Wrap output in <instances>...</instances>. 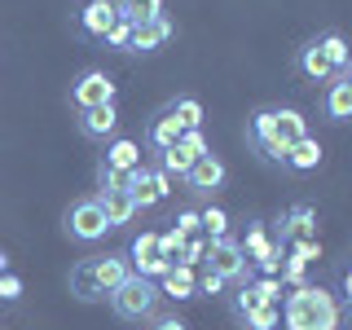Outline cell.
I'll use <instances>...</instances> for the list:
<instances>
[{
	"label": "cell",
	"mask_w": 352,
	"mask_h": 330,
	"mask_svg": "<svg viewBox=\"0 0 352 330\" xmlns=\"http://www.w3.org/2000/svg\"><path fill=\"white\" fill-rule=\"evenodd\" d=\"M97 203H102V212H106V225H110V229H124V225H132V220L141 216L137 198H132L128 190H115V194H97Z\"/></svg>",
	"instance_id": "cell-17"
},
{
	"label": "cell",
	"mask_w": 352,
	"mask_h": 330,
	"mask_svg": "<svg viewBox=\"0 0 352 330\" xmlns=\"http://www.w3.org/2000/svg\"><path fill=\"white\" fill-rule=\"evenodd\" d=\"M168 110L181 119V128H203V102L198 97H176Z\"/></svg>",
	"instance_id": "cell-27"
},
{
	"label": "cell",
	"mask_w": 352,
	"mask_h": 330,
	"mask_svg": "<svg viewBox=\"0 0 352 330\" xmlns=\"http://www.w3.org/2000/svg\"><path fill=\"white\" fill-rule=\"evenodd\" d=\"M102 44H106V49H119V53H128V44H132V22H128V18H119L115 27L106 31V40H102Z\"/></svg>",
	"instance_id": "cell-34"
},
{
	"label": "cell",
	"mask_w": 352,
	"mask_h": 330,
	"mask_svg": "<svg viewBox=\"0 0 352 330\" xmlns=\"http://www.w3.org/2000/svg\"><path fill=\"white\" fill-rule=\"evenodd\" d=\"M181 132H185V128H181V119H176L172 110L163 106V110H154V115H150L146 132H141V146H146L150 154H163V150H172L176 141H181Z\"/></svg>",
	"instance_id": "cell-10"
},
{
	"label": "cell",
	"mask_w": 352,
	"mask_h": 330,
	"mask_svg": "<svg viewBox=\"0 0 352 330\" xmlns=\"http://www.w3.org/2000/svg\"><path fill=\"white\" fill-rule=\"evenodd\" d=\"M273 132H278V141H286V146H295L300 137H308L304 110H295V106H273Z\"/></svg>",
	"instance_id": "cell-21"
},
{
	"label": "cell",
	"mask_w": 352,
	"mask_h": 330,
	"mask_svg": "<svg viewBox=\"0 0 352 330\" xmlns=\"http://www.w3.org/2000/svg\"><path fill=\"white\" fill-rule=\"evenodd\" d=\"M304 273H308V264H304L300 256H291V251H286V256H282V273H278L282 286H304Z\"/></svg>",
	"instance_id": "cell-33"
},
{
	"label": "cell",
	"mask_w": 352,
	"mask_h": 330,
	"mask_svg": "<svg viewBox=\"0 0 352 330\" xmlns=\"http://www.w3.org/2000/svg\"><path fill=\"white\" fill-rule=\"evenodd\" d=\"M75 128H80V137L88 141H110V137H119V106L110 102V106H93V110H75Z\"/></svg>",
	"instance_id": "cell-11"
},
{
	"label": "cell",
	"mask_w": 352,
	"mask_h": 330,
	"mask_svg": "<svg viewBox=\"0 0 352 330\" xmlns=\"http://www.w3.org/2000/svg\"><path fill=\"white\" fill-rule=\"evenodd\" d=\"M141 154H146V146H141V141H132V137H110L106 150H102V163H106V168H115V172H137L141 163H146Z\"/></svg>",
	"instance_id": "cell-14"
},
{
	"label": "cell",
	"mask_w": 352,
	"mask_h": 330,
	"mask_svg": "<svg viewBox=\"0 0 352 330\" xmlns=\"http://www.w3.org/2000/svg\"><path fill=\"white\" fill-rule=\"evenodd\" d=\"M106 212L97 198H80V203H71V212H66V234H71L75 242H97L106 238Z\"/></svg>",
	"instance_id": "cell-6"
},
{
	"label": "cell",
	"mask_w": 352,
	"mask_h": 330,
	"mask_svg": "<svg viewBox=\"0 0 352 330\" xmlns=\"http://www.w3.org/2000/svg\"><path fill=\"white\" fill-rule=\"evenodd\" d=\"M172 225H176V229H185V234H190V238H194V234H203V220H198V212H194V207H185V212L176 216Z\"/></svg>",
	"instance_id": "cell-39"
},
{
	"label": "cell",
	"mask_w": 352,
	"mask_h": 330,
	"mask_svg": "<svg viewBox=\"0 0 352 330\" xmlns=\"http://www.w3.org/2000/svg\"><path fill=\"white\" fill-rule=\"evenodd\" d=\"M176 146L190 154V159H203V154H212V146H207V137H203V128H185Z\"/></svg>",
	"instance_id": "cell-32"
},
{
	"label": "cell",
	"mask_w": 352,
	"mask_h": 330,
	"mask_svg": "<svg viewBox=\"0 0 352 330\" xmlns=\"http://www.w3.org/2000/svg\"><path fill=\"white\" fill-rule=\"evenodd\" d=\"M154 330H190V326H185L181 317L172 313V317H159V322H154Z\"/></svg>",
	"instance_id": "cell-40"
},
{
	"label": "cell",
	"mask_w": 352,
	"mask_h": 330,
	"mask_svg": "<svg viewBox=\"0 0 352 330\" xmlns=\"http://www.w3.org/2000/svg\"><path fill=\"white\" fill-rule=\"evenodd\" d=\"M348 313H352V304H348Z\"/></svg>",
	"instance_id": "cell-45"
},
{
	"label": "cell",
	"mask_w": 352,
	"mask_h": 330,
	"mask_svg": "<svg viewBox=\"0 0 352 330\" xmlns=\"http://www.w3.org/2000/svg\"><path fill=\"white\" fill-rule=\"evenodd\" d=\"M172 185H176V181H172V176L159 168V163H141L137 172H128V194L137 198V207H141V212L159 207L163 198L172 194Z\"/></svg>",
	"instance_id": "cell-4"
},
{
	"label": "cell",
	"mask_w": 352,
	"mask_h": 330,
	"mask_svg": "<svg viewBox=\"0 0 352 330\" xmlns=\"http://www.w3.org/2000/svg\"><path fill=\"white\" fill-rule=\"evenodd\" d=\"M295 238H317V207L313 203H295L291 212L278 220V242L291 247Z\"/></svg>",
	"instance_id": "cell-13"
},
{
	"label": "cell",
	"mask_w": 352,
	"mask_h": 330,
	"mask_svg": "<svg viewBox=\"0 0 352 330\" xmlns=\"http://www.w3.org/2000/svg\"><path fill=\"white\" fill-rule=\"evenodd\" d=\"M102 5H106V9H110L115 18H124V5H128V0H102Z\"/></svg>",
	"instance_id": "cell-41"
},
{
	"label": "cell",
	"mask_w": 352,
	"mask_h": 330,
	"mask_svg": "<svg viewBox=\"0 0 352 330\" xmlns=\"http://www.w3.org/2000/svg\"><path fill=\"white\" fill-rule=\"evenodd\" d=\"M286 251H291V256H300L304 264L322 260V242H317V238H295V242H291V247H286Z\"/></svg>",
	"instance_id": "cell-36"
},
{
	"label": "cell",
	"mask_w": 352,
	"mask_h": 330,
	"mask_svg": "<svg viewBox=\"0 0 352 330\" xmlns=\"http://www.w3.org/2000/svg\"><path fill=\"white\" fill-rule=\"evenodd\" d=\"M115 190H128V172H115L106 163H97V194H115Z\"/></svg>",
	"instance_id": "cell-31"
},
{
	"label": "cell",
	"mask_w": 352,
	"mask_h": 330,
	"mask_svg": "<svg viewBox=\"0 0 352 330\" xmlns=\"http://www.w3.org/2000/svg\"><path fill=\"white\" fill-rule=\"evenodd\" d=\"M247 330H278L282 326V304H260V308H251L247 317H238Z\"/></svg>",
	"instance_id": "cell-24"
},
{
	"label": "cell",
	"mask_w": 352,
	"mask_h": 330,
	"mask_svg": "<svg viewBox=\"0 0 352 330\" xmlns=\"http://www.w3.org/2000/svg\"><path fill=\"white\" fill-rule=\"evenodd\" d=\"M344 304H352V269H348V278H344Z\"/></svg>",
	"instance_id": "cell-42"
},
{
	"label": "cell",
	"mask_w": 352,
	"mask_h": 330,
	"mask_svg": "<svg viewBox=\"0 0 352 330\" xmlns=\"http://www.w3.org/2000/svg\"><path fill=\"white\" fill-rule=\"evenodd\" d=\"M203 260H207V234H194L190 242H185V251H181V260H176V264H190V269H198Z\"/></svg>",
	"instance_id": "cell-35"
},
{
	"label": "cell",
	"mask_w": 352,
	"mask_h": 330,
	"mask_svg": "<svg viewBox=\"0 0 352 330\" xmlns=\"http://www.w3.org/2000/svg\"><path fill=\"white\" fill-rule=\"evenodd\" d=\"M128 260H132V273H141V278H150V282H159L163 273L172 269V260L159 256V234H150V229H141V234L128 242Z\"/></svg>",
	"instance_id": "cell-7"
},
{
	"label": "cell",
	"mask_w": 352,
	"mask_h": 330,
	"mask_svg": "<svg viewBox=\"0 0 352 330\" xmlns=\"http://www.w3.org/2000/svg\"><path fill=\"white\" fill-rule=\"evenodd\" d=\"M159 282H163L159 295H168V300H176V304H181V300H194V295H198V273L190 269V264H172V269L163 273Z\"/></svg>",
	"instance_id": "cell-18"
},
{
	"label": "cell",
	"mask_w": 352,
	"mask_h": 330,
	"mask_svg": "<svg viewBox=\"0 0 352 330\" xmlns=\"http://www.w3.org/2000/svg\"><path fill=\"white\" fill-rule=\"evenodd\" d=\"M71 295H75L80 304H102V300H106L102 282H97V273H93V256L80 260V264L71 269Z\"/></svg>",
	"instance_id": "cell-20"
},
{
	"label": "cell",
	"mask_w": 352,
	"mask_h": 330,
	"mask_svg": "<svg viewBox=\"0 0 352 330\" xmlns=\"http://www.w3.org/2000/svg\"><path fill=\"white\" fill-rule=\"evenodd\" d=\"M22 300V278L18 273H0V304H14Z\"/></svg>",
	"instance_id": "cell-37"
},
{
	"label": "cell",
	"mask_w": 352,
	"mask_h": 330,
	"mask_svg": "<svg viewBox=\"0 0 352 330\" xmlns=\"http://www.w3.org/2000/svg\"><path fill=\"white\" fill-rule=\"evenodd\" d=\"M225 291H229V282L220 278V273H212V269L198 278V295H225Z\"/></svg>",
	"instance_id": "cell-38"
},
{
	"label": "cell",
	"mask_w": 352,
	"mask_h": 330,
	"mask_svg": "<svg viewBox=\"0 0 352 330\" xmlns=\"http://www.w3.org/2000/svg\"><path fill=\"white\" fill-rule=\"evenodd\" d=\"M110 102H115V80H110L102 66H88V71L75 75V84H71L75 110H93V106H110Z\"/></svg>",
	"instance_id": "cell-5"
},
{
	"label": "cell",
	"mask_w": 352,
	"mask_h": 330,
	"mask_svg": "<svg viewBox=\"0 0 352 330\" xmlns=\"http://www.w3.org/2000/svg\"><path fill=\"white\" fill-rule=\"evenodd\" d=\"M106 300H110V313H115L119 322H146V317H154V308H159V286L150 278H141V273H132V278L119 282Z\"/></svg>",
	"instance_id": "cell-2"
},
{
	"label": "cell",
	"mask_w": 352,
	"mask_h": 330,
	"mask_svg": "<svg viewBox=\"0 0 352 330\" xmlns=\"http://www.w3.org/2000/svg\"><path fill=\"white\" fill-rule=\"evenodd\" d=\"M295 71H300L308 84H330V80H339V71L330 66V58H326V49H322V40H317V36L300 44V53H295Z\"/></svg>",
	"instance_id": "cell-9"
},
{
	"label": "cell",
	"mask_w": 352,
	"mask_h": 330,
	"mask_svg": "<svg viewBox=\"0 0 352 330\" xmlns=\"http://www.w3.org/2000/svg\"><path fill=\"white\" fill-rule=\"evenodd\" d=\"M163 14V0H128L124 5V18L128 22H150V18H159Z\"/></svg>",
	"instance_id": "cell-30"
},
{
	"label": "cell",
	"mask_w": 352,
	"mask_h": 330,
	"mask_svg": "<svg viewBox=\"0 0 352 330\" xmlns=\"http://www.w3.org/2000/svg\"><path fill=\"white\" fill-rule=\"evenodd\" d=\"M207 269L220 273L229 286H242V282H251L256 273H251V260H247V251H242V242L238 238H207Z\"/></svg>",
	"instance_id": "cell-3"
},
{
	"label": "cell",
	"mask_w": 352,
	"mask_h": 330,
	"mask_svg": "<svg viewBox=\"0 0 352 330\" xmlns=\"http://www.w3.org/2000/svg\"><path fill=\"white\" fill-rule=\"evenodd\" d=\"M225 176H229L225 159H220V154H203V159H194V168H190V176H185L181 185H185L194 198H212L220 185H225Z\"/></svg>",
	"instance_id": "cell-8"
},
{
	"label": "cell",
	"mask_w": 352,
	"mask_h": 330,
	"mask_svg": "<svg viewBox=\"0 0 352 330\" xmlns=\"http://www.w3.org/2000/svg\"><path fill=\"white\" fill-rule=\"evenodd\" d=\"M185 242H190V234H185V229H176V225L163 229V234H159V256L176 264V260H181V251H185Z\"/></svg>",
	"instance_id": "cell-29"
},
{
	"label": "cell",
	"mask_w": 352,
	"mask_h": 330,
	"mask_svg": "<svg viewBox=\"0 0 352 330\" xmlns=\"http://www.w3.org/2000/svg\"><path fill=\"white\" fill-rule=\"evenodd\" d=\"M198 220H203V234L207 238H225L229 234V212H225V207H203V212H198Z\"/></svg>",
	"instance_id": "cell-28"
},
{
	"label": "cell",
	"mask_w": 352,
	"mask_h": 330,
	"mask_svg": "<svg viewBox=\"0 0 352 330\" xmlns=\"http://www.w3.org/2000/svg\"><path fill=\"white\" fill-rule=\"evenodd\" d=\"M115 22H119V18L110 14L102 0H84L80 14H75V27H80V36H84V40H106V31L115 27Z\"/></svg>",
	"instance_id": "cell-15"
},
{
	"label": "cell",
	"mask_w": 352,
	"mask_h": 330,
	"mask_svg": "<svg viewBox=\"0 0 352 330\" xmlns=\"http://www.w3.org/2000/svg\"><path fill=\"white\" fill-rule=\"evenodd\" d=\"M339 304L326 286H291V295L282 300V326L278 330H339Z\"/></svg>",
	"instance_id": "cell-1"
},
{
	"label": "cell",
	"mask_w": 352,
	"mask_h": 330,
	"mask_svg": "<svg viewBox=\"0 0 352 330\" xmlns=\"http://www.w3.org/2000/svg\"><path fill=\"white\" fill-rule=\"evenodd\" d=\"M0 273H9V256H5V251H0Z\"/></svg>",
	"instance_id": "cell-44"
},
{
	"label": "cell",
	"mask_w": 352,
	"mask_h": 330,
	"mask_svg": "<svg viewBox=\"0 0 352 330\" xmlns=\"http://www.w3.org/2000/svg\"><path fill=\"white\" fill-rule=\"evenodd\" d=\"M172 40V22L168 18H150V22H132V44L128 53H141V58H150V53H159L163 44Z\"/></svg>",
	"instance_id": "cell-12"
},
{
	"label": "cell",
	"mask_w": 352,
	"mask_h": 330,
	"mask_svg": "<svg viewBox=\"0 0 352 330\" xmlns=\"http://www.w3.org/2000/svg\"><path fill=\"white\" fill-rule=\"evenodd\" d=\"M93 273H97V282H102V291L110 295L119 282H128V278H132V260H128V251H106V256H93Z\"/></svg>",
	"instance_id": "cell-16"
},
{
	"label": "cell",
	"mask_w": 352,
	"mask_h": 330,
	"mask_svg": "<svg viewBox=\"0 0 352 330\" xmlns=\"http://www.w3.org/2000/svg\"><path fill=\"white\" fill-rule=\"evenodd\" d=\"M286 168L291 172H317L322 168V141L308 132V137H300L291 150H286Z\"/></svg>",
	"instance_id": "cell-22"
},
{
	"label": "cell",
	"mask_w": 352,
	"mask_h": 330,
	"mask_svg": "<svg viewBox=\"0 0 352 330\" xmlns=\"http://www.w3.org/2000/svg\"><path fill=\"white\" fill-rule=\"evenodd\" d=\"M322 49H326V58H330V66H335V71H344V66L352 62V49H348V40L339 36V31H322Z\"/></svg>",
	"instance_id": "cell-26"
},
{
	"label": "cell",
	"mask_w": 352,
	"mask_h": 330,
	"mask_svg": "<svg viewBox=\"0 0 352 330\" xmlns=\"http://www.w3.org/2000/svg\"><path fill=\"white\" fill-rule=\"evenodd\" d=\"M269 247H273V238H269V229H264V220H251V225H247V238H242V251H247V260L256 264L260 256H269Z\"/></svg>",
	"instance_id": "cell-23"
},
{
	"label": "cell",
	"mask_w": 352,
	"mask_h": 330,
	"mask_svg": "<svg viewBox=\"0 0 352 330\" xmlns=\"http://www.w3.org/2000/svg\"><path fill=\"white\" fill-rule=\"evenodd\" d=\"M322 119L330 124H348L352 119V88L344 80H330L326 93H322Z\"/></svg>",
	"instance_id": "cell-19"
},
{
	"label": "cell",
	"mask_w": 352,
	"mask_h": 330,
	"mask_svg": "<svg viewBox=\"0 0 352 330\" xmlns=\"http://www.w3.org/2000/svg\"><path fill=\"white\" fill-rule=\"evenodd\" d=\"M154 163H159V168H163V172H168V176H172V181H185V176H190V168H194V159H190V154H185L181 146H172V150H163V154H159V159H154Z\"/></svg>",
	"instance_id": "cell-25"
},
{
	"label": "cell",
	"mask_w": 352,
	"mask_h": 330,
	"mask_svg": "<svg viewBox=\"0 0 352 330\" xmlns=\"http://www.w3.org/2000/svg\"><path fill=\"white\" fill-rule=\"evenodd\" d=\"M339 80H344V84H348V88H352V62H348V66H344V71H339Z\"/></svg>",
	"instance_id": "cell-43"
}]
</instances>
